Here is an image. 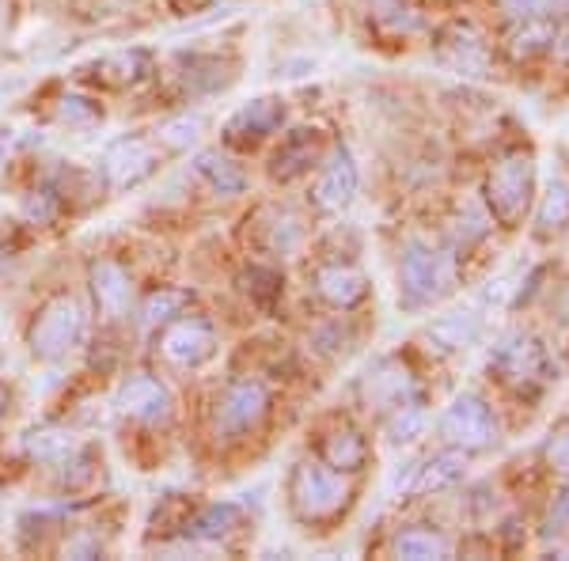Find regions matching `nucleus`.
Wrapping results in <instances>:
<instances>
[{
  "instance_id": "obj_1",
  "label": "nucleus",
  "mask_w": 569,
  "mask_h": 561,
  "mask_svg": "<svg viewBox=\"0 0 569 561\" xmlns=\"http://www.w3.org/2000/svg\"><path fill=\"white\" fill-rule=\"evenodd\" d=\"M350 501V485L338 471L330 467L316 463V459H300L292 467V478H289V504L297 512V520L305 523H323V520H335L338 512L346 509Z\"/></svg>"
},
{
  "instance_id": "obj_2",
  "label": "nucleus",
  "mask_w": 569,
  "mask_h": 561,
  "mask_svg": "<svg viewBox=\"0 0 569 561\" xmlns=\"http://www.w3.org/2000/svg\"><path fill=\"white\" fill-rule=\"evenodd\" d=\"M80 334H84V308H80L77 297L58 292V297L46 300L42 311L34 315L27 345H31V353L39 357V361H66L72 349L80 345Z\"/></svg>"
},
{
  "instance_id": "obj_3",
  "label": "nucleus",
  "mask_w": 569,
  "mask_h": 561,
  "mask_svg": "<svg viewBox=\"0 0 569 561\" xmlns=\"http://www.w3.org/2000/svg\"><path fill=\"white\" fill-rule=\"evenodd\" d=\"M536 194V163L525 152H512L486 174V206L501 228H517Z\"/></svg>"
},
{
  "instance_id": "obj_4",
  "label": "nucleus",
  "mask_w": 569,
  "mask_h": 561,
  "mask_svg": "<svg viewBox=\"0 0 569 561\" xmlns=\"http://www.w3.org/2000/svg\"><path fill=\"white\" fill-rule=\"evenodd\" d=\"M440 437L448 444L463 448V452H475V448L498 444V421H493V410L479 394H460L440 418Z\"/></svg>"
},
{
  "instance_id": "obj_5",
  "label": "nucleus",
  "mask_w": 569,
  "mask_h": 561,
  "mask_svg": "<svg viewBox=\"0 0 569 561\" xmlns=\"http://www.w3.org/2000/svg\"><path fill=\"white\" fill-rule=\"evenodd\" d=\"M160 168V141L149 137H122L103 156V179L110 190H133Z\"/></svg>"
},
{
  "instance_id": "obj_6",
  "label": "nucleus",
  "mask_w": 569,
  "mask_h": 561,
  "mask_svg": "<svg viewBox=\"0 0 569 561\" xmlns=\"http://www.w3.org/2000/svg\"><path fill=\"white\" fill-rule=\"evenodd\" d=\"M440 292V254L426 243H410L399 266V303L410 311L433 303Z\"/></svg>"
},
{
  "instance_id": "obj_7",
  "label": "nucleus",
  "mask_w": 569,
  "mask_h": 561,
  "mask_svg": "<svg viewBox=\"0 0 569 561\" xmlns=\"http://www.w3.org/2000/svg\"><path fill=\"white\" fill-rule=\"evenodd\" d=\"M270 410V394L259 380H240L224 391V399L217 402V432L224 437H243L251 432Z\"/></svg>"
},
{
  "instance_id": "obj_8",
  "label": "nucleus",
  "mask_w": 569,
  "mask_h": 561,
  "mask_svg": "<svg viewBox=\"0 0 569 561\" xmlns=\"http://www.w3.org/2000/svg\"><path fill=\"white\" fill-rule=\"evenodd\" d=\"M490 372L509 388H528V383H536L543 375V349L528 334L501 338L498 349L490 353Z\"/></svg>"
},
{
  "instance_id": "obj_9",
  "label": "nucleus",
  "mask_w": 569,
  "mask_h": 561,
  "mask_svg": "<svg viewBox=\"0 0 569 561\" xmlns=\"http://www.w3.org/2000/svg\"><path fill=\"white\" fill-rule=\"evenodd\" d=\"M284 122V99H273V96H262L254 103H247L228 118L224 126V141L232 149H254L259 141H266L278 126Z\"/></svg>"
},
{
  "instance_id": "obj_10",
  "label": "nucleus",
  "mask_w": 569,
  "mask_h": 561,
  "mask_svg": "<svg viewBox=\"0 0 569 561\" xmlns=\"http://www.w3.org/2000/svg\"><path fill=\"white\" fill-rule=\"evenodd\" d=\"M163 357L179 368H198L217 353V334L206 319H176L163 334Z\"/></svg>"
},
{
  "instance_id": "obj_11",
  "label": "nucleus",
  "mask_w": 569,
  "mask_h": 561,
  "mask_svg": "<svg viewBox=\"0 0 569 561\" xmlns=\"http://www.w3.org/2000/svg\"><path fill=\"white\" fill-rule=\"evenodd\" d=\"M114 402L126 418H137V421H163L171 413V391L149 372L126 375Z\"/></svg>"
},
{
  "instance_id": "obj_12",
  "label": "nucleus",
  "mask_w": 569,
  "mask_h": 561,
  "mask_svg": "<svg viewBox=\"0 0 569 561\" xmlns=\"http://www.w3.org/2000/svg\"><path fill=\"white\" fill-rule=\"evenodd\" d=\"M361 394L372 410H395L402 402H415V375H410L407 364L399 361H383L376 364L369 375L361 380Z\"/></svg>"
},
{
  "instance_id": "obj_13",
  "label": "nucleus",
  "mask_w": 569,
  "mask_h": 561,
  "mask_svg": "<svg viewBox=\"0 0 569 561\" xmlns=\"http://www.w3.org/2000/svg\"><path fill=\"white\" fill-rule=\"evenodd\" d=\"M353 194H357V163L350 160V152H335L327 168L319 171L311 201H316V209H323V213H342L353 201Z\"/></svg>"
},
{
  "instance_id": "obj_14",
  "label": "nucleus",
  "mask_w": 569,
  "mask_h": 561,
  "mask_svg": "<svg viewBox=\"0 0 569 561\" xmlns=\"http://www.w3.org/2000/svg\"><path fill=\"white\" fill-rule=\"evenodd\" d=\"M323 133L319 130H292L289 137L281 141V149L273 152V179L289 182L297 179V174L311 171L319 163V156H323Z\"/></svg>"
},
{
  "instance_id": "obj_15",
  "label": "nucleus",
  "mask_w": 569,
  "mask_h": 561,
  "mask_svg": "<svg viewBox=\"0 0 569 561\" xmlns=\"http://www.w3.org/2000/svg\"><path fill=\"white\" fill-rule=\"evenodd\" d=\"M91 292H96V303L107 319H122L126 308H130V273L122 270L118 262H96L91 266Z\"/></svg>"
},
{
  "instance_id": "obj_16",
  "label": "nucleus",
  "mask_w": 569,
  "mask_h": 561,
  "mask_svg": "<svg viewBox=\"0 0 569 561\" xmlns=\"http://www.w3.org/2000/svg\"><path fill=\"white\" fill-rule=\"evenodd\" d=\"M316 292L330 303V308L346 311L365 300L369 284H365L361 273L350 270V266H323V270L316 273Z\"/></svg>"
},
{
  "instance_id": "obj_17",
  "label": "nucleus",
  "mask_w": 569,
  "mask_h": 561,
  "mask_svg": "<svg viewBox=\"0 0 569 561\" xmlns=\"http://www.w3.org/2000/svg\"><path fill=\"white\" fill-rule=\"evenodd\" d=\"M323 463L330 467V471H338V474L361 471V467L369 463V440H365L361 432L350 429V425L335 429L323 440Z\"/></svg>"
},
{
  "instance_id": "obj_18",
  "label": "nucleus",
  "mask_w": 569,
  "mask_h": 561,
  "mask_svg": "<svg viewBox=\"0 0 569 561\" xmlns=\"http://www.w3.org/2000/svg\"><path fill=\"white\" fill-rule=\"evenodd\" d=\"M194 171H198V179L206 182L209 190H213V194L232 198V194H243V190H247L243 168L232 160V156H224V152H201L198 160H194Z\"/></svg>"
},
{
  "instance_id": "obj_19",
  "label": "nucleus",
  "mask_w": 569,
  "mask_h": 561,
  "mask_svg": "<svg viewBox=\"0 0 569 561\" xmlns=\"http://www.w3.org/2000/svg\"><path fill=\"white\" fill-rule=\"evenodd\" d=\"M187 539H198V542H220L224 535H232L236 528H240V509L236 504H206V509H198L194 517L187 523Z\"/></svg>"
},
{
  "instance_id": "obj_20",
  "label": "nucleus",
  "mask_w": 569,
  "mask_h": 561,
  "mask_svg": "<svg viewBox=\"0 0 569 561\" xmlns=\"http://www.w3.org/2000/svg\"><path fill=\"white\" fill-rule=\"evenodd\" d=\"M149 77V53L144 50H130V53H114V58H103L96 66V80L107 88H133Z\"/></svg>"
},
{
  "instance_id": "obj_21",
  "label": "nucleus",
  "mask_w": 569,
  "mask_h": 561,
  "mask_svg": "<svg viewBox=\"0 0 569 561\" xmlns=\"http://www.w3.org/2000/svg\"><path fill=\"white\" fill-rule=\"evenodd\" d=\"M550 34H555V16H525V23L509 34V53L517 61H531L550 50Z\"/></svg>"
},
{
  "instance_id": "obj_22",
  "label": "nucleus",
  "mask_w": 569,
  "mask_h": 561,
  "mask_svg": "<svg viewBox=\"0 0 569 561\" xmlns=\"http://www.w3.org/2000/svg\"><path fill=\"white\" fill-rule=\"evenodd\" d=\"M475 334H479V315H475V311H452V315H440L437 323L429 327V342L437 349H445V353L467 345Z\"/></svg>"
},
{
  "instance_id": "obj_23",
  "label": "nucleus",
  "mask_w": 569,
  "mask_h": 561,
  "mask_svg": "<svg viewBox=\"0 0 569 561\" xmlns=\"http://www.w3.org/2000/svg\"><path fill=\"white\" fill-rule=\"evenodd\" d=\"M463 471H467V455H463V448H448V452L433 455L426 467H421V474H418V490H421V493H429V490H445V485L460 482Z\"/></svg>"
},
{
  "instance_id": "obj_24",
  "label": "nucleus",
  "mask_w": 569,
  "mask_h": 561,
  "mask_svg": "<svg viewBox=\"0 0 569 561\" xmlns=\"http://www.w3.org/2000/svg\"><path fill=\"white\" fill-rule=\"evenodd\" d=\"M395 554L399 558H448L452 554V542H448L440 531L429 528H407L399 539H395Z\"/></svg>"
},
{
  "instance_id": "obj_25",
  "label": "nucleus",
  "mask_w": 569,
  "mask_h": 561,
  "mask_svg": "<svg viewBox=\"0 0 569 561\" xmlns=\"http://www.w3.org/2000/svg\"><path fill=\"white\" fill-rule=\"evenodd\" d=\"M228 84V72L217 58H190L182 72V91L187 96H213Z\"/></svg>"
},
{
  "instance_id": "obj_26",
  "label": "nucleus",
  "mask_w": 569,
  "mask_h": 561,
  "mask_svg": "<svg viewBox=\"0 0 569 561\" xmlns=\"http://www.w3.org/2000/svg\"><path fill=\"white\" fill-rule=\"evenodd\" d=\"M190 292L187 289H160L152 292L149 300H144V327H163V323H176V319L182 315V311L190 308Z\"/></svg>"
},
{
  "instance_id": "obj_27",
  "label": "nucleus",
  "mask_w": 569,
  "mask_h": 561,
  "mask_svg": "<svg viewBox=\"0 0 569 561\" xmlns=\"http://www.w3.org/2000/svg\"><path fill=\"white\" fill-rule=\"evenodd\" d=\"M266 251L270 254H289L300 243V220L292 213H278V209H266Z\"/></svg>"
},
{
  "instance_id": "obj_28",
  "label": "nucleus",
  "mask_w": 569,
  "mask_h": 561,
  "mask_svg": "<svg viewBox=\"0 0 569 561\" xmlns=\"http://www.w3.org/2000/svg\"><path fill=\"white\" fill-rule=\"evenodd\" d=\"M569 224V182L555 179L543 194V206H539V232L550 236V232H562Z\"/></svg>"
},
{
  "instance_id": "obj_29",
  "label": "nucleus",
  "mask_w": 569,
  "mask_h": 561,
  "mask_svg": "<svg viewBox=\"0 0 569 561\" xmlns=\"http://www.w3.org/2000/svg\"><path fill=\"white\" fill-rule=\"evenodd\" d=\"M27 452L39 455V459H66L72 452V437L69 432H58V429L31 432V437H27Z\"/></svg>"
},
{
  "instance_id": "obj_30",
  "label": "nucleus",
  "mask_w": 569,
  "mask_h": 561,
  "mask_svg": "<svg viewBox=\"0 0 569 561\" xmlns=\"http://www.w3.org/2000/svg\"><path fill=\"white\" fill-rule=\"evenodd\" d=\"M243 281H247V292H251V297L259 300L262 308H273V300L281 297V278L273 270H266V266H254V270H247Z\"/></svg>"
},
{
  "instance_id": "obj_31",
  "label": "nucleus",
  "mask_w": 569,
  "mask_h": 561,
  "mask_svg": "<svg viewBox=\"0 0 569 561\" xmlns=\"http://www.w3.org/2000/svg\"><path fill=\"white\" fill-rule=\"evenodd\" d=\"M421 429V410L418 402H402V407L391 410V421H388V437L391 444H402V440H415V432Z\"/></svg>"
},
{
  "instance_id": "obj_32",
  "label": "nucleus",
  "mask_w": 569,
  "mask_h": 561,
  "mask_svg": "<svg viewBox=\"0 0 569 561\" xmlns=\"http://www.w3.org/2000/svg\"><path fill=\"white\" fill-rule=\"evenodd\" d=\"M543 455H547V467L555 474H569V421L550 429V437L543 444Z\"/></svg>"
},
{
  "instance_id": "obj_33",
  "label": "nucleus",
  "mask_w": 569,
  "mask_h": 561,
  "mask_svg": "<svg viewBox=\"0 0 569 561\" xmlns=\"http://www.w3.org/2000/svg\"><path fill=\"white\" fill-rule=\"evenodd\" d=\"M201 118L198 114H187V118H179V122H168L160 130V141L163 144H171V149H187V144H194L198 137H201Z\"/></svg>"
},
{
  "instance_id": "obj_34",
  "label": "nucleus",
  "mask_w": 569,
  "mask_h": 561,
  "mask_svg": "<svg viewBox=\"0 0 569 561\" xmlns=\"http://www.w3.org/2000/svg\"><path fill=\"white\" fill-rule=\"evenodd\" d=\"M58 118H61V122H69V126H91V122H99V118H103V110L91 103V99L69 96V99H61Z\"/></svg>"
},
{
  "instance_id": "obj_35",
  "label": "nucleus",
  "mask_w": 569,
  "mask_h": 561,
  "mask_svg": "<svg viewBox=\"0 0 569 561\" xmlns=\"http://www.w3.org/2000/svg\"><path fill=\"white\" fill-rule=\"evenodd\" d=\"M566 0H501V8L509 16H555V8H562Z\"/></svg>"
},
{
  "instance_id": "obj_36",
  "label": "nucleus",
  "mask_w": 569,
  "mask_h": 561,
  "mask_svg": "<svg viewBox=\"0 0 569 561\" xmlns=\"http://www.w3.org/2000/svg\"><path fill=\"white\" fill-rule=\"evenodd\" d=\"M53 213H58V198H53V190H42L39 198H31L27 201V217L31 220H53Z\"/></svg>"
},
{
  "instance_id": "obj_37",
  "label": "nucleus",
  "mask_w": 569,
  "mask_h": 561,
  "mask_svg": "<svg viewBox=\"0 0 569 561\" xmlns=\"http://www.w3.org/2000/svg\"><path fill=\"white\" fill-rule=\"evenodd\" d=\"M550 53H555L562 66H569V16L555 20V34H550Z\"/></svg>"
},
{
  "instance_id": "obj_38",
  "label": "nucleus",
  "mask_w": 569,
  "mask_h": 561,
  "mask_svg": "<svg viewBox=\"0 0 569 561\" xmlns=\"http://www.w3.org/2000/svg\"><path fill=\"white\" fill-rule=\"evenodd\" d=\"M66 554H69V558H96V554H99V542H96V539H88V535H80V539L66 542Z\"/></svg>"
},
{
  "instance_id": "obj_39",
  "label": "nucleus",
  "mask_w": 569,
  "mask_h": 561,
  "mask_svg": "<svg viewBox=\"0 0 569 561\" xmlns=\"http://www.w3.org/2000/svg\"><path fill=\"white\" fill-rule=\"evenodd\" d=\"M569 523V490L558 497V504H555V512H550V531H562Z\"/></svg>"
},
{
  "instance_id": "obj_40",
  "label": "nucleus",
  "mask_w": 569,
  "mask_h": 561,
  "mask_svg": "<svg viewBox=\"0 0 569 561\" xmlns=\"http://www.w3.org/2000/svg\"><path fill=\"white\" fill-rule=\"evenodd\" d=\"M8 156H12V130H4V126H0V168L8 163Z\"/></svg>"
},
{
  "instance_id": "obj_41",
  "label": "nucleus",
  "mask_w": 569,
  "mask_h": 561,
  "mask_svg": "<svg viewBox=\"0 0 569 561\" xmlns=\"http://www.w3.org/2000/svg\"><path fill=\"white\" fill-rule=\"evenodd\" d=\"M555 308H558V319H562V323H569V284H562V292H558Z\"/></svg>"
},
{
  "instance_id": "obj_42",
  "label": "nucleus",
  "mask_w": 569,
  "mask_h": 561,
  "mask_svg": "<svg viewBox=\"0 0 569 561\" xmlns=\"http://www.w3.org/2000/svg\"><path fill=\"white\" fill-rule=\"evenodd\" d=\"M0 410H4V391H0Z\"/></svg>"
},
{
  "instance_id": "obj_43",
  "label": "nucleus",
  "mask_w": 569,
  "mask_h": 561,
  "mask_svg": "<svg viewBox=\"0 0 569 561\" xmlns=\"http://www.w3.org/2000/svg\"><path fill=\"white\" fill-rule=\"evenodd\" d=\"M566 554H569V547H566Z\"/></svg>"
}]
</instances>
